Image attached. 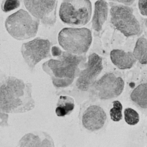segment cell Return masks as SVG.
<instances>
[{"mask_svg": "<svg viewBox=\"0 0 147 147\" xmlns=\"http://www.w3.org/2000/svg\"><path fill=\"white\" fill-rule=\"evenodd\" d=\"M58 41L65 51L74 55H83L91 45V32L84 28H65L59 34Z\"/></svg>", "mask_w": 147, "mask_h": 147, "instance_id": "4", "label": "cell"}, {"mask_svg": "<svg viewBox=\"0 0 147 147\" xmlns=\"http://www.w3.org/2000/svg\"><path fill=\"white\" fill-rule=\"evenodd\" d=\"M109 13V6L105 0H98L95 4L94 14L92 19L93 29L99 32L107 20Z\"/></svg>", "mask_w": 147, "mask_h": 147, "instance_id": "14", "label": "cell"}, {"mask_svg": "<svg viewBox=\"0 0 147 147\" xmlns=\"http://www.w3.org/2000/svg\"><path fill=\"white\" fill-rule=\"evenodd\" d=\"M138 7L140 13L144 16H147V0H139Z\"/></svg>", "mask_w": 147, "mask_h": 147, "instance_id": "21", "label": "cell"}, {"mask_svg": "<svg viewBox=\"0 0 147 147\" xmlns=\"http://www.w3.org/2000/svg\"><path fill=\"white\" fill-rule=\"evenodd\" d=\"M111 62L121 70L132 68L137 60L132 52H126L121 49H114L110 53Z\"/></svg>", "mask_w": 147, "mask_h": 147, "instance_id": "13", "label": "cell"}, {"mask_svg": "<svg viewBox=\"0 0 147 147\" xmlns=\"http://www.w3.org/2000/svg\"><path fill=\"white\" fill-rule=\"evenodd\" d=\"M28 11L45 25H51L56 22L57 0H24Z\"/></svg>", "mask_w": 147, "mask_h": 147, "instance_id": "11", "label": "cell"}, {"mask_svg": "<svg viewBox=\"0 0 147 147\" xmlns=\"http://www.w3.org/2000/svg\"><path fill=\"white\" fill-rule=\"evenodd\" d=\"M133 54L136 60L142 64H147V39L140 37L136 41Z\"/></svg>", "mask_w": 147, "mask_h": 147, "instance_id": "17", "label": "cell"}, {"mask_svg": "<svg viewBox=\"0 0 147 147\" xmlns=\"http://www.w3.org/2000/svg\"><path fill=\"white\" fill-rule=\"evenodd\" d=\"M102 59L98 54L93 53L88 57L85 68L80 72L76 82L77 89L81 91H87L90 90L98 77L102 72Z\"/></svg>", "mask_w": 147, "mask_h": 147, "instance_id": "10", "label": "cell"}, {"mask_svg": "<svg viewBox=\"0 0 147 147\" xmlns=\"http://www.w3.org/2000/svg\"><path fill=\"white\" fill-rule=\"evenodd\" d=\"M40 20L29 12L21 9L9 16L5 27L11 36L19 40L27 39L37 34Z\"/></svg>", "mask_w": 147, "mask_h": 147, "instance_id": "3", "label": "cell"}, {"mask_svg": "<svg viewBox=\"0 0 147 147\" xmlns=\"http://www.w3.org/2000/svg\"><path fill=\"white\" fill-rule=\"evenodd\" d=\"M51 47L49 40L37 38L22 45V54L28 66L33 69L39 62L49 57Z\"/></svg>", "mask_w": 147, "mask_h": 147, "instance_id": "9", "label": "cell"}, {"mask_svg": "<svg viewBox=\"0 0 147 147\" xmlns=\"http://www.w3.org/2000/svg\"><path fill=\"white\" fill-rule=\"evenodd\" d=\"M131 101L143 112H147V83L139 85L131 92Z\"/></svg>", "mask_w": 147, "mask_h": 147, "instance_id": "15", "label": "cell"}, {"mask_svg": "<svg viewBox=\"0 0 147 147\" xmlns=\"http://www.w3.org/2000/svg\"><path fill=\"white\" fill-rule=\"evenodd\" d=\"M20 147H54L53 140L47 133L36 132L24 135L19 142Z\"/></svg>", "mask_w": 147, "mask_h": 147, "instance_id": "12", "label": "cell"}, {"mask_svg": "<svg viewBox=\"0 0 147 147\" xmlns=\"http://www.w3.org/2000/svg\"><path fill=\"white\" fill-rule=\"evenodd\" d=\"M79 118L82 127L91 132H98L103 129L108 120L103 108L91 100L81 104Z\"/></svg>", "mask_w": 147, "mask_h": 147, "instance_id": "8", "label": "cell"}, {"mask_svg": "<svg viewBox=\"0 0 147 147\" xmlns=\"http://www.w3.org/2000/svg\"><path fill=\"white\" fill-rule=\"evenodd\" d=\"M124 80L112 72L105 74L90 89V100H108L116 98L123 92Z\"/></svg>", "mask_w": 147, "mask_h": 147, "instance_id": "6", "label": "cell"}, {"mask_svg": "<svg viewBox=\"0 0 147 147\" xmlns=\"http://www.w3.org/2000/svg\"><path fill=\"white\" fill-rule=\"evenodd\" d=\"M110 15L111 23L124 36L131 37L140 33V24L132 7L124 5H113Z\"/></svg>", "mask_w": 147, "mask_h": 147, "instance_id": "7", "label": "cell"}, {"mask_svg": "<svg viewBox=\"0 0 147 147\" xmlns=\"http://www.w3.org/2000/svg\"><path fill=\"white\" fill-rule=\"evenodd\" d=\"M113 108L110 110L111 119L114 122H119L123 118V106L119 101H114L112 102Z\"/></svg>", "mask_w": 147, "mask_h": 147, "instance_id": "18", "label": "cell"}, {"mask_svg": "<svg viewBox=\"0 0 147 147\" xmlns=\"http://www.w3.org/2000/svg\"><path fill=\"white\" fill-rule=\"evenodd\" d=\"M19 0H5L2 7L4 12H8L17 9L20 7Z\"/></svg>", "mask_w": 147, "mask_h": 147, "instance_id": "20", "label": "cell"}, {"mask_svg": "<svg viewBox=\"0 0 147 147\" xmlns=\"http://www.w3.org/2000/svg\"><path fill=\"white\" fill-rule=\"evenodd\" d=\"M51 52L57 58L45 62L42 68L51 77L55 87L66 88L78 76L80 66L85 60V58L84 55L79 56L62 51L58 47H53Z\"/></svg>", "mask_w": 147, "mask_h": 147, "instance_id": "2", "label": "cell"}, {"mask_svg": "<svg viewBox=\"0 0 147 147\" xmlns=\"http://www.w3.org/2000/svg\"><path fill=\"white\" fill-rule=\"evenodd\" d=\"M111 1L117 2L124 4V5L129 6L132 5L134 3L136 0H111Z\"/></svg>", "mask_w": 147, "mask_h": 147, "instance_id": "22", "label": "cell"}, {"mask_svg": "<svg viewBox=\"0 0 147 147\" xmlns=\"http://www.w3.org/2000/svg\"><path fill=\"white\" fill-rule=\"evenodd\" d=\"M75 103L73 98L69 96L59 97L55 110L56 114L59 117H64L69 115L74 110Z\"/></svg>", "mask_w": 147, "mask_h": 147, "instance_id": "16", "label": "cell"}, {"mask_svg": "<svg viewBox=\"0 0 147 147\" xmlns=\"http://www.w3.org/2000/svg\"><path fill=\"white\" fill-rule=\"evenodd\" d=\"M124 119L128 125L134 126L139 123L140 116L137 111L131 108H128L124 110Z\"/></svg>", "mask_w": 147, "mask_h": 147, "instance_id": "19", "label": "cell"}, {"mask_svg": "<svg viewBox=\"0 0 147 147\" xmlns=\"http://www.w3.org/2000/svg\"><path fill=\"white\" fill-rule=\"evenodd\" d=\"M145 26L147 28V18L146 19V21H145Z\"/></svg>", "mask_w": 147, "mask_h": 147, "instance_id": "23", "label": "cell"}, {"mask_svg": "<svg viewBox=\"0 0 147 147\" xmlns=\"http://www.w3.org/2000/svg\"><path fill=\"white\" fill-rule=\"evenodd\" d=\"M92 11L90 0H63L59 10L62 21L68 25L84 26L90 20Z\"/></svg>", "mask_w": 147, "mask_h": 147, "instance_id": "5", "label": "cell"}, {"mask_svg": "<svg viewBox=\"0 0 147 147\" xmlns=\"http://www.w3.org/2000/svg\"><path fill=\"white\" fill-rule=\"evenodd\" d=\"M32 85L16 77H8L0 82V112L19 114L34 108Z\"/></svg>", "mask_w": 147, "mask_h": 147, "instance_id": "1", "label": "cell"}]
</instances>
